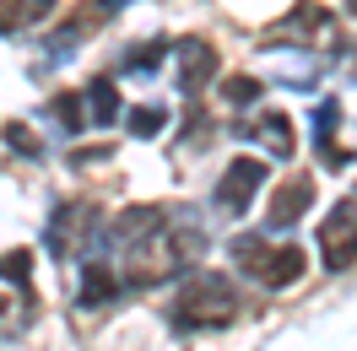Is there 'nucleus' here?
<instances>
[{
	"mask_svg": "<svg viewBox=\"0 0 357 351\" xmlns=\"http://www.w3.org/2000/svg\"><path fill=\"white\" fill-rule=\"evenodd\" d=\"M233 286L217 276V270H201V276H190V281L178 286L174 297H168V325L184 329V335H195V329H222L233 319Z\"/></svg>",
	"mask_w": 357,
	"mask_h": 351,
	"instance_id": "obj_1",
	"label": "nucleus"
},
{
	"mask_svg": "<svg viewBox=\"0 0 357 351\" xmlns=\"http://www.w3.org/2000/svg\"><path fill=\"white\" fill-rule=\"evenodd\" d=\"M233 260L244 265V276H255L260 286H292L303 270H309V254L298 249V243H282V249H271L260 233H244V238H233Z\"/></svg>",
	"mask_w": 357,
	"mask_h": 351,
	"instance_id": "obj_2",
	"label": "nucleus"
},
{
	"mask_svg": "<svg viewBox=\"0 0 357 351\" xmlns=\"http://www.w3.org/2000/svg\"><path fill=\"white\" fill-rule=\"evenodd\" d=\"M319 254L331 270H347L357 260V189L347 200H335V211L319 221Z\"/></svg>",
	"mask_w": 357,
	"mask_h": 351,
	"instance_id": "obj_3",
	"label": "nucleus"
},
{
	"mask_svg": "<svg viewBox=\"0 0 357 351\" xmlns=\"http://www.w3.org/2000/svg\"><path fill=\"white\" fill-rule=\"evenodd\" d=\"M266 162L260 157H233L227 162V173H222V184H217V211L222 217H244L249 211V200L260 195V184H266Z\"/></svg>",
	"mask_w": 357,
	"mask_h": 351,
	"instance_id": "obj_4",
	"label": "nucleus"
},
{
	"mask_svg": "<svg viewBox=\"0 0 357 351\" xmlns=\"http://www.w3.org/2000/svg\"><path fill=\"white\" fill-rule=\"evenodd\" d=\"M309 205H314V178L309 173L282 178V184L271 189V200H266V227H292V221L309 217Z\"/></svg>",
	"mask_w": 357,
	"mask_h": 351,
	"instance_id": "obj_5",
	"label": "nucleus"
},
{
	"mask_svg": "<svg viewBox=\"0 0 357 351\" xmlns=\"http://www.w3.org/2000/svg\"><path fill=\"white\" fill-rule=\"evenodd\" d=\"M217 49L206 44V38H184V44L174 49V70H178V92L184 98H201V87L217 76Z\"/></svg>",
	"mask_w": 357,
	"mask_h": 351,
	"instance_id": "obj_6",
	"label": "nucleus"
},
{
	"mask_svg": "<svg viewBox=\"0 0 357 351\" xmlns=\"http://www.w3.org/2000/svg\"><path fill=\"white\" fill-rule=\"evenodd\" d=\"M92 205L87 200H66V205H60V211H54V221H49V254H54V260H66L70 249H76V238H82V233H92Z\"/></svg>",
	"mask_w": 357,
	"mask_h": 351,
	"instance_id": "obj_7",
	"label": "nucleus"
},
{
	"mask_svg": "<svg viewBox=\"0 0 357 351\" xmlns=\"http://www.w3.org/2000/svg\"><path fill=\"white\" fill-rule=\"evenodd\" d=\"M249 135H255L260 146H271V157H292V152H298V135H292L287 114H266V119H255Z\"/></svg>",
	"mask_w": 357,
	"mask_h": 351,
	"instance_id": "obj_8",
	"label": "nucleus"
},
{
	"mask_svg": "<svg viewBox=\"0 0 357 351\" xmlns=\"http://www.w3.org/2000/svg\"><path fill=\"white\" fill-rule=\"evenodd\" d=\"M114 297H119V276L103 260H92L87 276H82V308H109Z\"/></svg>",
	"mask_w": 357,
	"mask_h": 351,
	"instance_id": "obj_9",
	"label": "nucleus"
},
{
	"mask_svg": "<svg viewBox=\"0 0 357 351\" xmlns=\"http://www.w3.org/2000/svg\"><path fill=\"white\" fill-rule=\"evenodd\" d=\"M44 17H54V0H0V33H22Z\"/></svg>",
	"mask_w": 357,
	"mask_h": 351,
	"instance_id": "obj_10",
	"label": "nucleus"
},
{
	"mask_svg": "<svg viewBox=\"0 0 357 351\" xmlns=\"http://www.w3.org/2000/svg\"><path fill=\"white\" fill-rule=\"evenodd\" d=\"M82 103H87V119H92V125H114V119H119V92H114L109 76H98V81L82 92Z\"/></svg>",
	"mask_w": 357,
	"mask_h": 351,
	"instance_id": "obj_11",
	"label": "nucleus"
},
{
	"mask_svg": "<svg viewBox=\"0 0 357 351\" xmlns=\"http://www.w3.org/2000/svg\"><path fill=\"white\" fill-rule=\"evenodd\" d=\"M49 114H54L70 135L87 130V103H82V92H54V98H49Z\"/></svg>",
	"mask_w": 357,
	"mask_h": 351,
	"instance_id": "obj_12",
	"label": "nucleus"
},
{
	"mask_svg": "<svg viewBox=\"0 0 357 351\" xmlns=\"http://www.w3.org/2000/svg\"><path fill=\"white\" fill-rule=\"evenodd\" d=\"M0 276H6V281H17L22 292H33V254H27V249L0 254Z\"/></svg>",
	"mask_w": 357,
	"mask_h": 351,
	"instance_id": "obj_13",
	"label": "nucleus"
},
{
	"mask_svg": "<svg viewBox=\"0 0 357 351\" xmlns=\"http://www.w3.org/2000/svg\"><path fill=\"white\" fill-rule=\"evenodd\" d=\"M260 92H266V87H260L255 76H227V81H222V98L233 103V109H244V103H255Z\"/></svg>",
	"mask_w": 357,
	"mask_h": 351,
	"instance_id": "obj_14",
	"label": "nucleus"
},
{
	"mask_svg": "<svg viewBox=\"0 0 357 351\" xmlns=\"http://www.w3.org/2000/svg\"><path fill=\"white\" fill-rule=\"evenodd\" d=\"M125 125H130V135H157L162 125H168V114H162V109H130V114H125Z\"/></svg>",
	"mask_w": 357,
	"mask_h": 351,
	"instance_id": "obj_15",
	"label": "nucleus"
},
{
	"mask_svg": "<svg viewBox=\"0 0 357 351\" xmlns=\"http://www.w3.org/2000/svg\"><path fill=\"white\" fill-rule=\"evenodd\" d=\"M162 49H168V44H141V54L130 49V54H125V70H141V76H146V70L162 60Z\"/></svg>",
	"mask_w": 357,
	"mask_h": 351,
	"instance_id": "obj_16",
	"label": "nucleus"
},
{
	"mask_svg": "<svg viewBox=\"0 0 357 351\" xmlns=\"http://www.w3.org/2000/svg\"><path fill=\"white\" fill-rule=\"evenodd\" d=\"M6 141H11V152H22V157H38V152H44V146L33 141L27 125H6Z\"/></svg>",
	"mask_w": 357,
	"mask_h": 351,
	"instance_id": "obj_17",
	"label": "nucleus"
},
{
	"mask_svg": "<svg viewBox=\"0 0 357 351\" xmlns=\"http://www.w3.org/2000/svg\"><path fill=\"white\" fill-rule=\"evenodd\" d=\"M92 6H98V11H103V17H114V11H119V6H125V0H92Z\"/></svg>",
	"mask_w": 357,
	"mask_h": 351,
	"instance_id": "obj_18",
	"label": "nucleus"
},
{
	"mask_svg": "<svg viewBox=\"0 0 357 351\" xmlns=\"http://www.w3.org/2000/svg\"><path fill=\"white\" fill-rule=\"evenodd\" d=\"M6 308H11V303H6V297H0V313H6Z\"/></svg>",
	"mask_w": 357,
	"mask_h": 351,
	"instance_id": "obj_19",
	"label": "nucleus"
},
{
	"mask_svg": "<svg viewBox=\"0 0 357 351\" xmlns=\"http://www.w3.org/2000/svg\"><path fill=\"white\" fill-rule=\"evenodd\" d=\"M347 6H352V17H357V0H347Z\"/></svg>",
	"mask_w": 357,
	"mask_h": 351,
	"instance_id": "obj_20",
	"label": "nucleus"
}]
</instances>
